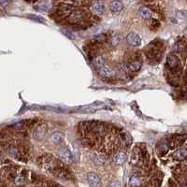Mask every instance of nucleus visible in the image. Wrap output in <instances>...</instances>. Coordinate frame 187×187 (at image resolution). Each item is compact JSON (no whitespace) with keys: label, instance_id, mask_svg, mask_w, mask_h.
<instances>
[{"label":"nucleus","instance_id":"f257e3e1","mask_svg":"<svg viewBox=\"0 0 187 187\" xmlns=\"http://www.w3.org/2000/svg\"><path fill=\"white\" fill-rule=\"evenodd\" d=\"M87 180L91 187H101V180L97 174L95 172H90L87 175Z\"/></svg>","mask_w":187,"mask_h":187},{"label":"nucleus","instance_id":"f03ea898","mask_svg":"<svg viewBox=\"0 0 187 187\" xmlns=\"http://www.w3.org/2000/svg\"><path fill=\"white\" fill-rule=\"evenodd\" d=\"M98 73H99V75L101 77L106 78V79H108V78H112L115 75L114 70L111 67H108V66H104L101 68H99Z\"/></svg>","mask_w":187,"mask_h":187},{"label":"nucleus","instance_id":"7ed1b4c3","mask_svg":"<svg viewBox=\"0 0 187 187\" xmlns=\"http://www.w3.org/2000/svg\"><path fill=\"white\" fill-rule=\"evenodd\" d=\"M126 40H127V42H128L129 45L134 46V47L139 46L140 43H141V38L139 37L138 35H137L135 33H130V34H128L127 37H126Z\"/></svg>","mask_w":187,"mask_h":187},{"label":"nucleus","instance_id":"20e7f679","mask_svg":"<svg viewBox=\"0 0 187 187\" xmlns=\"http://www.w3.org/2000/svg\"><path fill=\"white\" fill-rule=\"evenodd\" d=\"M83 19V14L80 10H74L72 12H70L69 16H68V21L71 23H77L82 21Z\"/></svg>","mask_w":187,"mask_h":187},{"label":"nucleus","instance_id":"39448f33","mask_svg":"<svg viewBox=\"0 0 187 187\" xmlns=\"http://www.w3.org/2000/svg\"><path fill=\"white\" fill-rule=\"evenodd\" d=\"M47 133V126L45 124H41V126H37L34 132V138L37 140H41L44 138L45 135Z\"/></svg>","mask_w":187,"mask_h":187},{"label":"nucleus","instance_id":"423d86ee","mask_svg":"<svg viewBox=\"0 0 187 187\" xmlns=\"http://www.w3.org/2000/svg\"><path fill=\"white\" fill-rule=\"evenodd\" d=\"M126 160H127V156H126V154L123 153H117L114 154V156H113L114 163L118 166L123 165V164L126 162Z\"/></svg>","mask_w":187,"mask_h":187},{"label":"nucleus","instance_id":"0eeeda50","mask_svg":"<svg viewBox=\"0 0 187 187\" xmlns=\"http://www.w3.org/2000/svg\"><path fill=\"white\" fill-rule=\"evenodd\" d=\"M167 64L170 68H177L180 65V60L174 54H170L167 58Z\"/></svg>","mask_w":187,"mask_h":187},{"label":"nucleus","instance_id":"6e6552de","mask_svg":"<svg viewBox=\"0 0 187 187\" xmlns=\"http://www.w3.org/2000/svg\"><path fill=\"white\" fill-rule=\"evenodd\" d=\"M64 138H65L64 133L56 131V132H53V133L51 135V141L54 144H60L64 140Z\"/></svg>","mask_w":187,"mask_h":187},{"label":"nucleus","instance_id":"1a4fd4ad","mask_svg":"<svg viewBox=\"0 0 187 187\" xmlns=\"http://www.w3.org/2000/svg\"><path fill=\"white\" fill-rule=\"evenodd\" d=\"M59 155H60V157L67 163H71L73 161V155H72L71 152H70L68 149H67V148L62 150L59 153Z\"/></svg>","mask_w":187,"mask_h":187},{"label":"nucleus","instance_id":"9d476101","mask_svg":"<svg viewBox=\"0 0 187 187\" xmlns=\"http://www.w3.org/2000/svg\"><path fill=\"white\" fill-rule=\"evenodd\" d=\"M173 156L178 160H183L187 157V146L182 147L174 153Z\"/></svg>","mask_w":187,"mask_h":187},{"label":"nucleus","instance_id":"9b49d317","mask_svg":"<svg viewBox=\"0 0 187 187\" xmlns=\"http://www.w3.org/2000/svg\"><path fill=\"white\" fill-rule=\"evenodd\" d=\"M92 10L96 14L100 15V14H102L104 12L105 7L101 2H94L93 5H92Z\"/></svg>","mask_w":187,"mask_h":187},{"label":"nucleus","instance_id":"f8f14e48","mask_svg":"<svg viewBox=\"0 0 187 187\" xmlns=\"http://www.w3.org/2000/svg\"><path fill=\"white\" fill-rule=\"evenodd\" d=\"M138 13L139 15L141 16L143 19H151L152 18V11L148 9V7H139V10H138Z\"/></svg>","mask_w":187,"mask_h":187},{"label":"nucleus","instance_id":"ddd939ff","mask_svg":"<svg viewBox=\"0 0 187 187\" xmlns=\"http://www.w3.org/2000/svg\"><path fill=\"white\" fill-rule=\"evenodd\" d=\"M128 185L129 187H139L141 185V179L136 175L131 176L128 182Z\"/></svg>","mask_w":187,"mask_h":187},{"label":"nucleus","instance_id":"4468645a","mask_svg":"<svg viewBox=\"0 0 187 187\" xmlns=\"http://www.w3.org/2000/svg\"><path fill=\"white\" fill-rule=\"evenodd\" d=\"M110 10L112 12H120L123 10V4L119 1H112L110 4Z\"/></svg>","mask_w":187,"mask_h":187},{"label":"nucleus","instance_id":"2eb2a0df","mask_svg":"<svg viewBox=\"0 0 187 187\" xmlns=\"http://www.w3.org/2000/svg\"><path fill=\"white\" fill-rule=\"evenodd\" d=\"M128 69L132 70V71H138V70L140 69V67H141V63L138 61H133L131 62V63L128 64Z\"/></svg>","mask_w":187,"mask_h":187},{"label":"nucleus","instance_id":"dca6fc26","mask_svg":"<svg viewBox=\"0 0 187 187\" xmlns=\"http://www.w3.org/2000/svg\"><path fill=\"white\" fill-rule=\"evenodd\" d=\"M93 63H94V65H95L96 67L101 68L102 67H104L105 60H104V58L102 56H97V57H96L95 59H94Z\"/></svg>","mask_w":187,"mask_h":187},{"label":"nucleus","instance_id":"f3484780","mask_svg":"<svg viewBox=\"0 0 187 187\" xmlns=\"http://www.w3.org/2000/svg\"><path fill=\"white\" fill-rule=\"evenodd\" d=\"M121 40H122V36L119 35V34H117V35H115V36H113V37H111V45H113V46H117V45H118V44L121 42Z\"/></svg>","mask_w":187,"mask_h":187},{"label":"nucleus","instance_id":"a211bd4d","mask_svg":"<svg viewBox=\"0 0 187 187\" xmlns=\"http://www.w3.org/2000/svg\"><path fill=\"white\" fill-rule=\"evenodd\" d=\"M61 32L62 34H64L66 37H67L68 38H70V40H74V34L71 32V31H69V30H67V29H61Z\"/></svg>","mask_w":187,"mask_h":187},{"label":"nucleus","instance_id":"6ab92c4d","mask_svg":"<svg viewBox=\"0 0 187 187\" xmlns=\"http://www.w3.org/2000/svg\"><path fill=\"white\" fill-rule=\"evenodd\" d=\"M9 153H10V156H12L14 158H17L19 156V153H18L17 149H14V148H12V149H10L9 151Z\"/></svg>","mask_w":187,"mask_h":187},{"label":"nucleus","instance_id":"aec40b11","mask_svg":"<svg viewBox=\"0 0 187 187\" xmlns=\"http://www.w3.org/2000/svg\"><path fill=\"white\" fill-rule=\"evenodd\" d=\"M177 17L180 18V19H187V11H179L177 13Z\"/></svg>","mask_w":187,"mask_h":187},{"label":"nucleus","instance_id":"412c9836","mask_svg":"<svg viewBox=\"0 0 187 187\" xmlns=\"http://www.w3.org/2000/svg\"><path fill=\"white\" fill-rule=\"evenodd\" d=\"M108 187H122V184L119 182L115 181V182H111L110 185H108Z\"/></svg>","mask_w":187,"mask_h":187},{"label":"nucleus","instance_id":"4be33fe9","mask_svg":"<svg viewBox=\"0 0 187 187\" xmlns=\"http://www.w3.org/2000/svg\"><path fill=\"white\" fill-rule=\"evenodd\" d=\"M95 40H98V41H101V40H105V36L104 35H97V36H96L95 37Z\"/></svg>","mask_w":187,"mask_h":187},{"label":"nucleus","instance_id":"5701e85b","mask_svg":"<svg viewBox=\"0 0 187 187\" xmlns=\"http://www.w3.org/2000/svg\"><path fill=\"white\" fill-rule=\"evenodd\" d=\"M16 183L17 184H20V185L25 183V180H23V178L22 177H19L17 180H16Z\"/></svg>","mask_w":187,"mask_h":187},{"label":"nucleus","instance_id":"b1692460","mask_svg":"<svg viewBox=\"0 0 187 187\" xmlns=\"http://www.w3.org/2000/svg\"><path fill=\"white\" fill-rule=\"evenodd\" d=\"M186 34H187V33H186Z\"/></svg>","mask_w":187,"mask_h":187}]
</instances>
